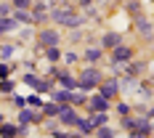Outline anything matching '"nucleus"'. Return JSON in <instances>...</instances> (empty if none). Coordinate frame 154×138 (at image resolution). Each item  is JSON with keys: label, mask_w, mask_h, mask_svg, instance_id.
Masks as SVG:
<instances>
[{"label": "nucleus", "mask_w": 154, "mask_h": 138, "mask_svg": "<svg viewBox=\"0 0 154 138\" xmlns=\"http://www.w3.org/2000/svg\"><path fill=\"white\" fill-rule=\"evenodd\" d=\"M136 32L149 43V40H152V16H146V14L136 16Z\"/></svg>", "instance_id": "1a4fd4ad"}, {"label": "nucleus", "mask_w": 154, "mask_h": 138, "mask_svg": "<svg viewBox=\"0 0 154 138\" xmlns=\"http://www.w3.org/2000/svg\"><path fill=\"white\" fill-rule=\"evenodd\" d=\"M93 136H96V138H114V136H117V130L109 127V125H101V127L93 130Z\"/></svg>", "instance_id": "b1692460"}, {"label": "nucleus", "mask_w": 154, "mask_h": 138, "mask_svg": "<svg viewBox=\"0 0 154 138\" xmlns=\"http://www.w3.org/2000/svg\"><path fill=\"white\" fill-rule=\"evenodd\" d=\"M14 90H16V80H11V77H5V80H0V93H5V96H11Z\"/></svg>", "instance_id": "a878e982"}, {"label": "nucleus", "mask_w": 154, "mask_h": 138, "mask_svg": "<svg viewBox=\"0 0 154 138\" xmlns=\"http://www.w3.org/2000/svg\"><path fill=\"white\" fill-rule=\"evenodd\" d=\"M96 93H101L106 101H114L117 96H120V77H104L98 85H96Z\"/></svg>", "instance_id": "20e7f679"}, {"label": "nucleus", "mask_w": 154, "mask_h": 138, "mask_svg": "<svg viewBox=\"0 0 154 138\" xmlns=\"http://www.w3.org/2000/svg\"><path fill=\"white\" fill-rule=\"evenodd\" d=\"M85 104H88V93H82V90H72L69 93V106L80 109V106H85Z\"/></svg>", "instance_id": "f3484780"}, {"label": "nucleus", "mask_w": 154, "mask_h": 138, "mask_svg": "<svg viewBox=\"0 0 154 138\" xmlns=\"http://www.w3.org/2000/svg\"><path fill=\"white\" fill-rule=\"evenodd\" d=\"M40 80H43V77H40V75H35L32 69H27V72L21 75V82H24L27 88H32V90H37V85H40Z\"/></svg>", "instance_id": "a211bd4d"}, {"label": "nucleus", "mask_w": 154, "mask_h": 138, "mask_svg": "<svg viewBox=\"0 0 154 138\" xmlns=\"http://www.w3.org/2000/svg\"><path fill=\"white\" fill-rule=\"evenodd\" d=\"M128 3V11H130V16L136 19V16H141V5H138V0H125Z\"/></svg>", "instance_id": "7c9ffc66"}, {"label": "nucleus", "mask_w": 154, "mask_h": 138, "mask_svg": "<svg viewBox=\"0 0 154 138\" xmlns=\"http://www.w3.org/2000/svg\"><path fill=\"white\" fill-rule=\"evenodd\" d=\"M56 5H72V0H53Z\"/></svg>", "instance_id": "58836bf2"}, {"label": "nucleus", "mask_w": 154, "mask_h": 138, "mask_svg": "<svg viewBox=\"0 0 154 138\" xmlns=\"http://www.w3.org/2000/svg\"><path fill=\"white\" fill-rule=\"evenodd\" d=\"M56 80H59V88H64V90H77V77L69 75V69H66V72H61Z\"/></svg>", "instance_id": "ddd939ff"}, {"label": "nucleus", "mask_w": 154, "mask_h": 138, "mask_svg": "<svg viewBox=\"0 0 154 138\" xmlns=\"http://www.w3.org/2000/svg\"><path fill=\"white\" fill-rule=\"evenodd\" d=\"M104 80V72L93 64V66H85L80 75H77V90H82V93H91L96 90V85Z\"/></svg>", "instance_id": "f03ea898"}, {"label": "nucleus", "mask_w": 154, "mask_h": 138, "mask_svg": "<svg viewBox=\"0 0 154 138\" xmlns=\"http://www.w3.org/2000/svg\"><path fill=\"white\" fill-rule=\"evenodd\" d=\"M11 16H14L19 24H24V27H32V24H35V21H32V14H29V11H24V8H14Z\"/></svg>", "instance_id": "2eb2a0df"}, {"label": "nucleus", "mask_w": 154, "mask_h": 138, "mask_svg": "<svg viewBox=\"0 0 154 138\" xmlns=\"http://www.w3.org/2000/svg\"><path fill=\"white\" fill-rule=\"evenodd\" d=\"M91 122H93V130L101 127V125H106L109 122V112H93V114H91Z\"/></svg>", "instance_id": "4be33fe9"}, {"label": "nucleus", "mask_w": 154, "mask_h": 138, "mask_svg": "<svg viewBox=\"0 0 154 138\" xmlns=\"http://www.w3.org/2000/svg\"><path fill=\"white\" fill-rule=\"evenodd\" d=\"M117 3H122V0H117Z\"/></svg>", "instance_id": "a19ab883"}, {"label": "nucleus", "mask_w": 154, "mask_h": 138, "mask_svg": "<svg viewBox=\"0 0 154 138\" xmlns=\"http://www.w3.org/2000/svg\"><path fill=\"white\" fill-rule=\"evenodd\" d=\"M51 138H69V130H61V127H59V130L51 133Z\"/></svg>", "instance_id": "e433bc0d"}, {"label": "nucleus", "mask_w": 154, "mask_h": 138, "mask_svg": "<svg viewBox=\"0 0 154 138\" xmlns=\"http://www.w3.org/2000/svg\"><path fill=\"white\" fill-rule=\"evenodd\" d=\"M61 61L66 64V66H72V64L80 61V53H77V51H66V53H61Z\"/></svg>", "instance_id": "bb28decb"}, {"label": "nucleus", "mask_w": 154, "mask_h": 138, "mask_svg": "<svg viewBox=\"0 0 154 138\" xmlns=\"http://www.w3.org/2000/svg\"><path fill=\"white\" fill-rule=\"evenodd\" d=\"M8 3H11V8H24V11L32 8V0H8Z\"/></svg>", "instance_id": "2f4dec72"}, {"label": "nucleus", "mask_w": 154, "mask_h": 138, "mask_svg": "<svg viewBox=\"0 0 154 138\" xmlns=\"http://www.w3.org/2000/svg\"><path fill=\"white\" fill-rule=\"evenodd\" d=\"M114 112H117L120 117H125V114H130V112H133V106H130L128 101H120V104H114Z\"/></svg>", "instance_id": "c85d7f7f"}, {"label": "nucleus", "mask_w": 154, "mask_h": 138, "mask_svg": "<svg viewBox=\"0 0 154 138\" xmlns=\"http://www.w3.org/2000/svg\"><path fill=\"white\" fill-rule=\"evenodd\" d=\"M11 104H14V109H24V106H27V98H24V96H14V93H11Z\"/></svg>", "instance_id": "473e14b6"}, {"label": "nucleus", "mask_w": 154, "mask_h": 138, "mask_svg": "<svg viewBox=\"0 0 154 138\" xmlns=\"http://www.w3.org/2000/svg\"><path fill=\"white\" fill-rule=\"evenodd\" d=\"M3 120H5V117H3V112H0V122H3Z\"/></svg>", "instance_id": "ea45409f"}, {"label": "nucleus", "mask_w": 154, "mask_h": 138, "mask_svg": "<svg viewBox=\"0 0 154 138\" xmlns=\"http://www.w3.org/2000/svg\"><path fill=\"white\" fill-rule=\"evenodd\" d=\"M88 114H93V112H109L112 109V101H106L101 93H96V90H91L88 93Z\"/></svg>", "instance_id": "423d86ee"}, {"label": "nucleus", "mask_w": 154, "mask_h": 138, "mask_svg": "<svg viewBox=\"0 0 154 138\" xmlns=\"http://www.w3.org/2000/svg\"><path fill=\"white\" fill-rule=\"evenodd\" d=\"M59 109H61V104L48 101V104H43V106H40V112H43V117H45V120H51V117H56V114H59Z\"/></svg>", "instance_id": "aec40b11"}, {"label": "nucleus", "mask_w": 154, "mask_h": 138, "mask_svg": "<svg viewBox=\"0 0 154 138\" xmlns=\"http://www.w3.org/2000/svg\"><path fill=\"white\" fill-rule=\"evenodd\" d=\"M133 106V112L136 114H141V117H152V101H143V104H130Z\"/></svg>", "instance_id": "5701e85b"}, {"label": "nucleus", "mask_w": 154, "mask_h": 138, "mask_svg": "<svg viewBox=\"0 0 154 138\" xmlns=\"http://www.w3.org/2000/svg\"><path fill=\"white\" fill-rule=\"evenodd\" d=\"M14 53H16V45H11V43H3V45H0V61H8Z\"/></svg>", "instance_id": "393cba45"}, {"label": "nucleus", "mask_w": 154, "mask_h": 138, "mask_svg": "<svg viewBox=\"0 0 154 138\" xmlns=\"http://www.w3.org/2000/svg\"><path fill=\"white\" fill-rule=\"evenodd\" d=\"M43 53H45L48 64H59L61 61V48L59 45H51V48H43Z\"/></svg>", "instance_id": "6ab92c4d"}, {"label": "nucleus", "mask_w": 154, "mask_h": 138, "mask_svg": "<svg viewBox=\"0 0 154 138\" xmlns=\"http://www.w3.org/2000/svg\"><path fill=\"white\" fill-rule=\"evenodd\" d=\"M69 40H72V43H80V40H82V27H77V29H72V35H69Z\"/></svg>", "instance_id": "c9c22d12"}, {"label": "nucleus", "mask_w": 154, "mask_h": 138, "mask_svg": "<svg viewBox=\"0 0 154 138\" xmlns=\"http://www.w3.org/2000/svg\"><path fill=\"white\" fill-rule=\"evenodd\" d=\"M69 93L72 90H64V88L56 90V88H53V90H51V101H56V104H69Z\"/></svg>", "instance_id": "412c9836"}, {"label": "nucleus", "mask_w": 154, "mask_h": 138, "mask_svg": "<svg viewBox=\"0 0 154 138\" xmlns=\"http://www.w3.org/2000/svg\"><path fill=\"white\" fill-rule=\"evenodd\" d=\"M101 59H104V48H101V45H88V48H85V53L80 56V61H85L88 66L98 64Z\"/></svg>", "instance_id": "9d476101"}, {"label": "nucleus", "mask_w": 154, "mask_h": 138, "mask_svg": "<svg viewBox=\"0 0 154 138\" xmlns=\"http://www.w3.org/2000/svg\"><path fill=\"white\" fill-rule=\"evenodd\" d=\"M45 104L43 98H40V93H32V96H27V106H32V109H40Z\"/></svg>", "instance_id": "cd10ccee"}, {"label": "nucleus", "mask_w": 154, "mask_h": 138, "mask_svg": "<svg viewBox=\"0 0 154 138\" xmlns=\"http://www.w3.org/2000/svg\"><path fill=\"white\" fill-rule=\"evenodd\" d=\"M11 72H14V64H8V61H0V80L11 77Z\"/></svg>", "instance_id": "c756f323"}, {"label": "nucleus", "mask_w": 154, "mask_h": 138, "mask_svg": "<svg viewBox=\"0 0 154 138\" xmlns=\"http://www.w3.org/2000/svg\"><path fill=\"white\" fill-rule=\"evenodd\" d=\"M133 56H136L133 45H125V43H120V45H114L112 51H109V66H122V64H128Z\"/></svg>", "instance_id": "7ed1b4c3"}, {"label": "nucleus", "mask_w": 154, "mask_h": 138, "mask_svg": "<svg viewBox=\"0 0 154 138\" xmlns=\"http://www.w3.org/2000/svg\"><path fill=\"white\" fill-rule=\"evenodd\" d=\"M19 136V125L16 122H0V138H16Z\"/></svg>", "instance_id": "dca6fc26"}, {"label": "nucleus", "mask_w": 154, "mask_h": 138, "mask_svg": "<svg viewBox=\"0 0 154 138\" xmlns=\"http://www.w3.org/2000/svg\"><path fill=\"white\" fill-rule=\"evenodd\" d=\"M120 43H122V35H120V32H104V35H101V43H98V45L104 48V51H112V48H114V45H120Z\"/></svg>", "instance_id": "9b49d317"}, {"label": "nucleus", "mask_w": 154, "mask_h": 138, "mask_svg": "<svg viewBox=\"0 0 154 138\" xmlns=\"http://www.w3.org/2000/svg\"><path fill=\"white\" fill-rule=\"evenodd\" d=\"M48 19L56 24V27H64V29H77L85 24V16L77 14L72 5H53L48 11Z\"/></svg>", "instance_id": "f257e3e1"}, {"label": "nucleus", "mask_w": 154, "mask_h": 138, "mask_svg": "<svg viewBox=\"0 0 154 138\" xmlns=\"http://www.w3.org/2000/svg\"><path fill=\"white\" fill-rule=\"evenodd\" d=\"M130 138H152V136H143V133H136V130H130Z\"/></svg>", "instance_id": "4c0bfd02"}, {"label": "nucleus", "mask_w": 154, "mask_h": 138, "mask_svg": "<svg viewBox=\"0 0 154 138\" xmlns=\"http://www.w3.org/2000/svg\"><path fill=\"white\" fill-rule=\"evenodd\" d=\"M45 117L40 109H32V106H24L19 109V127H32V125H43Z\"/></svg>", "instance_id": "39448f33"}, {"label": "nucleus", "mask_w": 154, "mask_h": 138, "mask_svg": "<svg viewBox=\"0 0 154 138\" xmlns=\"http://www.w3.org/2000/svg\"><path fill=\"white\" fill-rule=\"evenodd\" d=\"M43 127H45V133H48V136H51V133H53V130H59V127H61V125H59V120H56V122H53V117H51V120H48V122H43Z\"/></svg>", "instance_id": "72a5a7b5"}, {"label": "nucleus", "mask_w": 154, "mask_h": 138, "mask_svg": "<svg viewBox=\"0 0 154 138\" xmlns=\"http://www.w3.org/2000/svg\"><path fill=\"white\" fill-rule=\"evenodd\" d=\"M11 3H5V0H0V16H11Z\"/></svg>", "instance_id": "f704fd0d"}, {"label": "nucleus", "mask_w": 154, "mask_h": 138, "mask_svg": "<svg viewBox=\"0 0 154 138\" xmlns=\"http://www.w3.org/2000/svg\"><path fill=\"white\" fill-rule=\"evenodd\" d=\"M14 29H19V21L14 16H0V37L8 35V32H14Z\"/></svg>", "instance_id": "4468645a"}, {"label": "nucleus", "mask_w": 154, "mask_h": 138, "mask_svg": "<svg viewBox=\"0 0 154 138\" xmlns=\"http://www.w3.org/2000/svg\"><path fill=\"white\" fill-rule=\"evenodd\" d=\"M37 45L40 48H51V45H61V35L51 27H43L37 32Z\"/></svg>", "instance_id": "6e6552de"}, {"label": "nucleus", "mask_w": 154, "mask_h": 138, "mask_svg": "<svg viewBox=\"0 0 154 138\" xmlns=\"http://www.w3.org/2000/svg\"><path fill=\"white\" fill-rule=\"evenodd\" d=\"M75 130L91 138V136H93V122H91V117H82V114H80V117H77V122H75Z\"/></svg>", "instance_id": "f8f14e48"}, {"label": "nucleus", "mask_w": 154, "mask_h": 138, "mask_svg": "<svg viewBox=\"0 0 154 138\" xmlns=\"http://www.w3.org/2000/svg\"><path fill=\"white\" fill-rule=\"evenodd\" d=\"M77 117H80V112H77L75 106H69V104H61L59 114H56V120H59V125H61V127H75Z\"/></svg>", "instance_id": "0eeeda50"}]
</instances>
